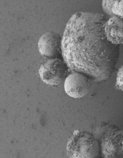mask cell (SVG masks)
I'll use <instances>...</instances> for the list:
<instances>
[{"label":"cell","mask_w":123,"mask_h":158,"mask_svg":"<svg viewBox=\"0 0 123 158\" xmlns=\"http://www.w3.org/2000/svg\"><path fill=\"white\" fill-rule=\"evenodd\" d=\"M107 21L99 13L77 12L68 22L62 37L61 52L68 69L96 82L110 77L119 58V47L105 35Z\"/></svg>","instance_id":"6da1fadb"},{"label":"cell","mask_w":123,"mask_h":158,"mask_svg":"<svg viewBox=\"0 0 123 158\" xmlns=\"http://www.w3.org/2000/svg\"><path fill=\"white\" fill-rule=\"evenodd\" d=\"M103 158H123V130L115 125L103 123L94 134Z\"/></svg>","instance_id":"7a4b0ae2"},{"label":"cell","mask_w":123,"mask_h":158,"mask_svg":"<svg viewBox=\"0 0 123 158\" xmlns=\"http://www.w3.org/2000/svg\"><path fill=\"white\" fill-rule=\"evenodd\" d=\"M67 152L70 158H99V144L94 135L77 130L67 143Z\"/></svg>","instance_id":"3957f363"},{"label":"cell","mask_w":123,"mask_h":158,"mask_svg":"<svg viewBox=\"0 0 123 158\" xmlns=\"http://www.w3.org/2000/svg\"><path fill=\"white\" fill-rule=\"evenodd\" d=\"M68 69V68L64 61L57 58L50 59L41 64L39 69V75L45 84L56 87L61 84L66 77Z\"/></svg>","instance_id":"277c9868"},{"label":"cell","mask_w":123,"mask_h":158,"mask_svg":"<svg viewBox=\"0 0 123 158\" xmlns=\"http://www.w3.org/2000/svg\"><path fill=\"white\" fill-rule=\"evenodd\" d=\"M89 79L80 72H73L65 78L64 88L66 93L74 98L84 97L89 93Z\"/></svg>","instance_id":"5b68a950"},{"label":"cell","mask_w":123,"mask_h":158,"mask_svg":"<svg viewBox=\"0 0 123 158\" xmlns=\"http://www.w3.org/2000/svg\"><path fill=\"white\" fill-rule=\"evenodd\" d=\"M62 38L53 31L45 33L39 38L38 47L41 56L50 59L56 58L61 51Z\"/></svg>","instance_id":"8992f818"},{"label":"cell","mask_w":123,"mask_h":158,"mask_svg":"<svg viewBox=\"0 0 123 158\" xmlns=\"http://www.w3.org/2000/svg\"><path fill=\"white\" fill-rule=\"evenodd\" d=\"M105 36L111 43L117 45L123 44V19L114 16L105 23Z\"/></svg>","instance_id":"52a82bcc"},{"label":"cell","mask_w":123,"mask_h":158,"mask_svg":"<svg viewBox=\"0 0 123 158\" xmlns=\"http://www.w3.org/2000/svg\"><path fill=\"white\" fill-rule=\"evenodd\" d=\"M115 1H103L102 7L103 11L110 18L115 16L112 12L113 4Z\"/></svg>","instance_id":"ba28073f"},{"label":"cell","mask_w":123,"mask_h":158,"mask_svg":"<svg viewBox=\"0 0 123 158\" xmlns=\"http://www.w3.org/2000/svg\"><path fill=\"white\" fill-rule=\"evenodd\" d=\"M113 14L123 19V1H115L112 8Z\"/></svg>","instance_id":"9c48e42d"},{"label":"cell","mask_w":123,"mask_h":158,"mask_svg":"<svg viewBox=\"0 0 123 158\" xmlns=\"http://www.w3.org/2000/svg\"><path fill=\"white\" fill-rule=\"evenodd\" d=\"M116 86L117 89L123 93V64L118 69L116 77Z\"/></svg>","instance_id":"30bf717a"},{"label":"cell","mask_w":123,"mask_h":158,"mask_svg":"<svg viewBox=\"0 0 123 158\" xmlns=\"http://www.w3.org/2000/svg\"></svg>","instance_id":"8fae6325"},{"label":"cell","mask_w":123,"mask_h":158,"mask_svg":"<svg viewBox=\"0 0 123 158\" xmlns=\"http://www.w3.org/2000/svg\"></svg>","instance_id":"7c38bea8"}]
</instances>
